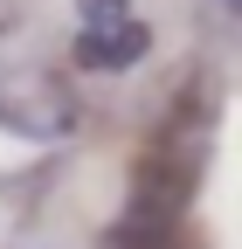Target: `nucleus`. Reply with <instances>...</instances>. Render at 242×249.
<instances>
[{"label":"nucleus","mask_w":242,"mask_h":249,"mask_svg":"<svg viewBox=\"0 0 242 249\" xmlns=\"http://www.w3.org/2000/svg\"><path fill=\"white\" fill-rule=\"evenodd\" d=\"M153 49V28L132 0H76V62L83 70H132Z\"/></svg>","instance_id":"obj_1"}]
</instances>
